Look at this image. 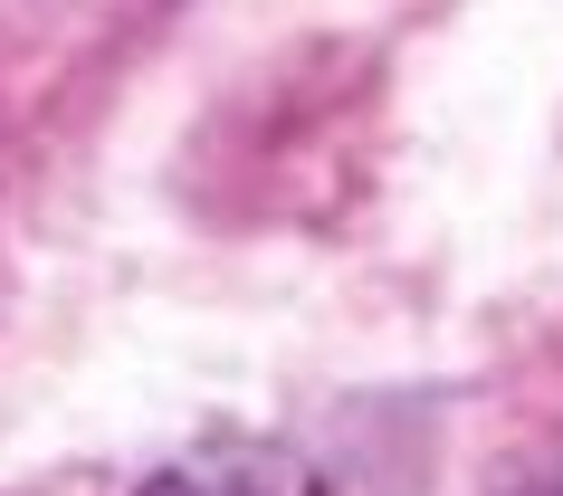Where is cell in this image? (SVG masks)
Segmentation results:
<instances>
[{"label": "cell", "mask_w": 563, "mask_h": 496, "mask_svg": "<svg viewBox=\"0 0 563 496\" xmlns=\"http://www.w3.org/2000/svg\"><path fill=\"white\" fill-rule=\"evenodd\" d=\"M144 496H297V467L277 459V449H249V439H230V449H201V459L163 467Z\"/></svg>", "instance_id": "1"}, {"label": "cell", "mask_w": 563, "mask_h": 496, "mask_svg": "<svg viewBox=\"0 0 563 496\" xmlns=\"http://www.w3.org/2000/svg\"><path fill=\"white\" fill-rule=\"evenodd\" d=\"M554 496H563V487H554Z\"/></svg>", "instance_id": "2"}]
</instances>
